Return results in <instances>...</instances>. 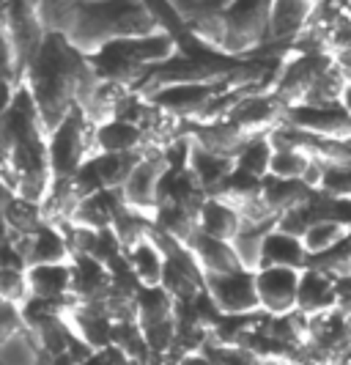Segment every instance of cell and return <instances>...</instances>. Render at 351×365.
Segmentation results:
<instances>
[{
    "label": "cell",
    "mask_w": 351,
    "mask_h": 365,
    "mask_svg": "<svg viewBox=\"0 0 351 365\" xmlns=\"http://www.w3.org/2000/svg\"><path fill=\"white\" fill-rule=\"evenodd\" d=\"M167 163L162 148H146L140 154V160L135 165V170L130 173V179L124 184V198L135 209H143L148 215H154L157 209V190L159 182L165 176Z\"/></svg>",
    "instance_id": "obj_14"
},
{
    "label": "cell",
    "mask_w": 351,
    "mask_h": 365,
    "mask_svg": "<svg viewBox=\"0 0 351 365\" xmlns=\"http://www.w3.org/2000/svg\"><path fill=\"white\" fill-rule=\"evenodd\" d=\"M69 324H72L74 335L80 341H85L93 351L112 346V335H115V322L110 313L102 305H85V302H74L69 311Z\"/></svg>",
    "instance_id": "obj_18"
},
{
    "label": "cell",
    "mask_w": 351,
    "mask_h": 365,
    "mask_svg": "<svg viewBox=\"0 0 351 365\" xmlns=\"http://www.w3.org/2000/svg\"><path fill=\"white\" fill-rule=\"evenodd\" d=\"M93 140H96V154H140L148 148L146 132L137 124L121 118L99 124L93 129Z\"/></svg>",
    "instance_id": "obj_22"
},
{
    "label": "cell",
    "mask_w": 351,
    "mask_h": 365,
    "mask_svg": "<svg viewBox=\"0 0 351 365\" xmlns=\"http://www.w3.org/2000/svg\"><path fill=\"white\" fill-rule=\"evenodd\" d=\"M127 261H130V269L135 272V277L140 280V286H162L167 256L162 245L154 239V234L127 247Z\"/></svg>",
    "instance_id": "obj_29"
},
{
    "label": "cell",
    "mask_w": 351,
    "mask_h": 365,
    "mask_svg": "<svg viewBox=\"0 0 351 365\" xmlns=\"http://www.w3.org/2000/svg\"><path fill=\"white\" fill-rule=\"evenodd\" d=\"M308 267H315L321 272L332 274V277H340V274L351 272V234L346 239H340L335 247H330L327 253L321 256H310V264Z\"/></svg>",
    "instance_id": "obj_41"
},
{
    "label": "cell",
    "mask_w": 351,
    "mask_h": 365,
    "mask_svg": "<svg viewBox=\"0 0 351 365\" xmlns=\"http://www.w3.org/2000/svg\"><path fill=\"white\" fill-rule=\"evenodd\" d=\"M3 187L28 201L44 203L56 182L50 168V129L25 86L6 96L0 118Z\"/></svg>",
    "instance_id": "obj_1"
},
{
    "label": "cell",
    "mask_w": 351,
    "mask_h": 365,
    "mask_svg": "<svg viewBox=\"0 0 351 365\" xmlns=\"http://www.w3.org/2000/svg\"><path fill=\"white\" fill-rule=\"evenodd\" d=\"M209 201V192H206L201 182L195 179V173L187 168V170H176V168H167L159 190H157V206L159 203H173V206H184L189 212H195L201 217V209Z\"/></svg>",
    "instance_id": "obj_19"
},
{
    "label": "cell",
    "mask_w": 351,
    "mask_h": 365,
    "mask_svg": "<svg viewBox=\"0 0 351 365\" xmlns=\"http://www.w3.org/2000/svg\"><path fill=\"white\" fill-rule=\"evenodd\" d=\"M83 0H36L38 19L44 25L47 34H63L69 36L77 11H80Z\"/></svg>",
    "instance_id": "obj_37"
},
{
    "label": "cell",
    "mask_w": 351,
    "mask_h": 365,
    "mask_svg": "<svg viewBox=\"0 0 351 365\" xmlns=\"http://www.w3.org/2000/svg\"><path fill=\"white\" fill-rule=\"evenodd\" d=\"M0 299L25 305L31 299V283H28V269H9L0 267Z\"/></svg>",
    "instance_id": "obj_43"
},
{
    "label": "cell",
    "mask_w": 351,
    "mask_h": 365,
    "mask_svg": "<svg viewBox=\"0 0 351 365\" xmlns=\"http://www.w3.org/2000/svg\"><path fill=\"white\" fill-rule=\"evenodd\" d=\"M112 286V272L108 264L93 256H72V297L85 305H99Z\"/></svg>",
    "instance_id": "obj_17"
},
{
    "label": "cell",
    "mask_w": 351,
    "mask_h": 365,
    "mask_svg": "<svg viewBox=\"0 0 351 365\" xmlns=\"http://www.w3.org/2000/svg\"><path fill=\"white\" fill-rule=\"evenodd\" d=\"M182 129L198 146L209 148L214 154H222V157H231V160H236L241 148L250 140V135H244L228 118H222V121H189V124H182Z\"/></svg>",
    "instance_id": "obj_16"
},
{
    "label": "cell",
    "mask_w": 351,
    "mask_h": 365,
    "mask_svg": "<svg viewBox=\"0 0 351 365\" xmlns=\"http://www.w3.org/2000/svg\"><path fill=\"white\" fill-rule=\"evenodd\" d=\"M285 124L310 132L318 138L349 140L351 138V113L343 102L332 105H294L285 110Z\"/></svg>",
    "instance_id": "obj_11"
},
{
    "label": "cell",
    "mask_w": 351,
    "mask_h": 365,
    "mask_svg": "<svg viewBox=\"0 0 351 365\" xmlns=\"http://www.w3.org/2000/svg\"><path fill=\"white\" fill-rule=\"evenodd\" d=\"M28 322H25V313H22V305H14V302H3L0 299V341H9L19 332H25Z\"/></svg>",
    "instance_id": "obj_44"
},
{
    "label": "cell",
    "mask_w": 351,
    "mask_h": 365,
    "mask_svg": "<svg viewBox=\"0 0 351 365\" xmlns=\"http://www.w3.org/2000/svg\"><path fill=\"white\" fill-rule=\"evenodd\" d=\"M96 124L80 108H74L53 132H50V168L56 179H72L80 168L96 154L93 140Z\"/></svg>",
    "instance_id": "obj_6"
},
{
    "label": "cell",
    "mask_w": 351,
    "mask_h": 365,
    "mask_svg": "<svg viewBox=\"0 0 351 365\" xmlns=\"http://www.w3.org/2000/svg\"><path fill=\"white\" fill-rule=\"evenodd\" d=\"M179 53L182 50H179L176 36L170 31H159V34H151V36L110 41L102 50L88 55V61H91V66L102 80L121 83V86L137 91L140 83L159 63H165Z\"/></svg>",
    "instance_id": "obj_4"
},
{
    "label": "cell",
    "mask_w": 351,
    "mask_h": 365,
    "mask_svg": "<svg viewBox=\"0 0 351 365\" xmlns=\"http://www.w3.org/2000/svg\"><path fill=\"white\" fill-rule=\"evenodd\" d=\"M272 6L275 0H234L222 14V55L244 58L261 53L269 44V25H272Z\"/></svg>",
    "instance_id": "obj_5"
},
{
    "label": "cell",
    "mask_w": 351,
    "mask_h": 365,
    "mask_svg": "<svg viewBox=\"0 0 351 365\" xmlns=\"http://www.w3.org/2000/svg\"><path fill=\"white\" fill-rule=\"evenodd\" d=\"M130 91H135V88H127V86H121V83H110V80H102L99 88H96L93 96L88 99V105L80 110L88 115L91 124L99 127V124L115 118V110H118V105L124 102V96Z\"/></svg>",
    "instance_id": "obj_34"
},
{
    "label": "cell",
    "mask_w": 351,
    "mask_h": 365,
    "mask_svg": "<svg viewBox=\"0 0 351 365\" xmlns=\"http://www.w3.org/2000/svg\"><path fill=\"white\" fill-rule=\"evenodd\" d=\"M315 3L310 0H275L272 6V25H269V44H294V38L308 28Z\"/></svg>",
    "instance_id": "obj_20"
},
{
    "label": "cell",
    "mask_w": 351,
    "mask_h": 365,
    "mask_svg": "<svg viewBox=\"0 0 351 365\" xmlns=\"http://www.w3.org/2000/svg\"><path fill=\"white\" fill-rule=\"evenodd\" d=\"M85 66L88 55L80 53L63 34H47L33 55L22 86L31 91L50 132L77 108V88Z\"/></svg>",
    "instance_id": "obj_2"
},
{
    "label": "cell",
    "mask_w": 351,
    "mask_h": 365,
    "mask_svg": "<svg viewBox=\"0 0 351 365\" xmlns=\"http://www.w3.org/2000/svg\"><path fill=\"white\" fill-rule=\"evenodd\" d=\"M241 212L234 203L222 201V198H209L201 209V217H198V228L214 239H225V242H234L241 231Z\"/></svg>",
    "instance_id": "obj_31"
},
{
    "label": "cell",
    "mask_w": 351,
    "mask_h": 365,
    "mask_svg": "<svg viewBox=\"0 0 351 365\" xmlns=\"http://www.w3.org/2000/svg\"><path fill=\"white\" fill-rule=\"evenodd\" d=\"M189 170L195 173V179L201 182L209 198H214L222 190V184L228 182V176L236 170V160L231 157H222V154H214L209 148L198 146L192 140V157H189Z\"/></svg>",
    "instance_id": "obj_28"
},
{
    "label": "cell",
    "mask_w": 351,
    "mask_h": 365,
    "mask_svg": "<svg viewBox=\"0 0 351 365\" xmlns=\"http://www.w3.org/2000/svg\"><path fill=\"white\" fill-rule=\"evenodd\" d=\"M167 31L148 0H93L80 3L69 41L80 53L93 55L110 41L140 38Z\"/></svg>",
    "instance_id": "obj_3"
},
{
    "label": "cell",
    "mask_w": 351,
    "mask_h": 365,
    "mask_svg": "<svg viewBox=\"0 0 351 365\" xmlns=\"http://www.w3.org/2000/svg\"><path fill=\"white\" fill-rule=\"evenodd\" d=\"M321 182L318 190L330 192L335 198H351V160L343 163H321Z\"/></svg>",
    "instance_id": "obj_42"
},
{
    "label": "cell",
    "mask_w": 351,
    "mask_h": 365,
    "mask_svg": "<svg viewBox=\"0 0 351 365\" xmlns=\"http://www.w3.org/2000/svg\"><path fill=\"white\" fill-rule=\"evenodd\" d=\"M184 245L195 253V258L204 267L206 274H222V272H234V269H244L239 256H236V250H234V242L209 237V234H204L198 228Z\"/></svg>",
    "instance_id": "obj_23"
},
{
    "label": "cell",
    "mask_w": 351,
    "mask_h": 365,
    "mask_svg": "<svg viewBox=\"0 0 351 365\" xmlns=\"http://www.w3.org/2000/svg\"><path fill=\"white\" fill-rule=\"evenodd\" d=\"M6 239L17 245L19 253L28 261V267L72 261V245H69V239L63 234V228L56 225V222H44L36 234H31V237H11V234H6Z\"/></svg>",
    "instance_id": "obj_15"
},
{
    "label": "cell",
    "mask_w": 351,
    "mask_h": 365,
    "mask_svg": "<svg viewBox=\"0 0 351 365\" xmlns=\"http://www.w3.org/2000/svg\"><path fill=\"white\" fill-rule=\"evenodd\" d=\"M335 299H337L340 311L351 313V272L335 277Z\"/></svg>",
    "instance_id": "obj_45"
},
{
    "label": "cell",
    "mask_w": 351,
    "mask_h": 365,
    "mask_svg": "<svg viewBox=\"0 0 351 365\" xmlns=\"http://www.w3.org/2000/svg\"><path fill=\"white\" fill-rule=\"evenodd\" d=\"M299 280L302 272L291 267H261L256 272L261 311L269 316L294 313L299 302Z\"/></svg>",
    "instance_id": "obj_12"
},
{
    "label": "cell",
    "mask_w": 351,
    "mask_h": 365,
    "mask_svg": "<svg viewBox=\"0 0 351 365\" xmlns=\"http://www.w3.org/2000/svg\"><path fill=\"white\" fill-rule=\"evenodd\" d=\"M337 308V299H335V277L315 267L302 269V280H299V302H296V311L308 319L321 316L327 311Z\"/></svg>",
    "instance_id": "obj_21"
},
{
    "label": "cell",
    "mask_w": 351,
    "mask_h": 365,
    "mask_svg": "<svg viewBox=\"0 0 351 365\" xmlns=\"http://www.w3.org/2000/svg\"><path fill=\"white\" fill-rule=\"evenodd\" d=\"M349 234L351 228H346L343 222H337V220H321V222H315L313 228H308V234L302 237V242H305V247H308L310 256H321V253H327L330 247H335L340 239H346Z\"/></svg>",
    "instance_id": "obj_40"
},
{
    "label": "cell",
    "mask_w": 351,
    "mask_h": 365,
    "mask_svg": "<svg viewBox=\"0 0 351 365\" xmlns=\"http://www.w3.org/2000/svg\"><path fill=\"white\" fill-rule=\"evenodd\" d=\"M83 3H93V0H83Z\"/></svg>",
    "instance_id": "obj_49"
},
{
    "label": "cell",
    "mask_w": 351,
    "mask_h": 365,
    "mask_svg": "<svg viewBox=\"0 0 351 365\" xmlns=\"http://www.w3.org/2000/svg\"><path fill=\"white\" fill-rule=\"evenodd\" d=\"M3 222H6V234L11 237H31L47 222L44 217V206L36 201H28L17 192L3 187Z\"/></svg>",
    "instance_id": "obj_26"
},
{
    "label": "cell",
    "mask_w": 351,
    "mask_h": 365,
    "mask_svg": "<svg viewBox=\"0 0 351 365\" xmlns=\"http://www.w3.org/2000/svg\"><path fill=\"white\" fill-rule=\"evenodd\" d=\"M154 228L170 239L187 242V239L198 231V215L184 209V206L159 203V206L154 209Z\"/></svg>",
    "instance_id": "obj_33"
},
{
    "label": "cell",
    "mask_w": 351,
    "mask_h": 365,
    "mask_svg": "<svg viewBox=\"0 0 351 365\" xmlns=\"http://www.w3.org/2000/svg\"><path fill=\"white\" fill-rule=\"evenodd\" d=\"M313 195V187L302 179H280V176H266L263 179V203L266 209L275 215V217H283L285 212H291L296 206L308 201Z\"/></svg>",
    "instance_id": "obj_30"
},
{
    "label": "cell",
    "mask_w": 351,
    "mask_h": 365,
    "mask_svg": "<svg viewBox=\"0 0 351 365\" xmlns=\"http://www.w3.org/2000/svg\"><path fill=\"white\" fill-rule=\"evenodd\" d=\"M285 105L278 99L275 91H258L244 96L236 108L231 110L228 121L236 124V127L256 138V135H269L275 127H280L285 121Z\"/></svg>",
    "instance_id": "obj_13"
},
{
    "label": "cell",
    "mask_w": 351,
    "mask_h": 365,
    "mask_svg": "<svg viewBox=\"0 0 351 365\" xmlns=\"http://www.w3.org/2000/svg\"><path fill=\"white\" fill-rule=\"evenodd\" d=\"M31 297L36 299H74L72 297V261L66 264H38L28 267Z\"/></svg>",
    "instance_id": "obj_27"
},
{
    "label": "cell",
    "mask_w": 351,
    "mask_h": 365,
    "mask_svg": "<svg viewBox=\"0 0 351 365\" xmlns=\"http://www.w3.org/2000/svg\"><path fill=\"white\" fill-rule=\"evenodd\" d=\"M228 88H239V86H234L231 72L214 77V80L173 83V86H165V88H157L154 93H148V99L159 110H165L170 118L189 124V121H201V115L209 110V105Z\"/></svg>",
    "instance_id": "obj_7"
},
{
    "label": "cell",
    "mask_w": 351,
    "mask_h": 365,
    "mask_svg": "<svg viewBox=\"0 0 351 365\" xmlns=\"http://www.w3.org/2000/svg\"><path fill=\"white\" fill-rule=\"evenodd\" d=\"M272 157H275V146L269 140V135H256L247 140V146L241 148V154L236 157V168L266 179L269 168H272Z\"/></svg>",
    "instance_id": "obj_38"
},
{
    "label": "cell",
    "mask_w": 351,
    "mask_h": 365,
    "mask_svg": "<svg viewBox=\"0 0 351 365\" xmlns=\"http://www.w3.org/2000/svg\"><path fill=\"white\" fill-rule=\"evenodd\" d=\"M343 105H346L351 113V83H349V88H346V93H343Z\"/></svg>",
    "instance_id": "obj_47"
},
{
    "label": "cell",
    "mask_w": 351,
    "mask_h": 365,
    "mask_svg": "<svg viewBox=\"0 0 351 365\" xmlns=\"http://www.w3.org/2000/svg\"><path fill=\"white\" fill-rule=\"evenodd\" d=\"M310 3H321V0H310Z\"/></svg>",
    "instance_id": "obj_48"
},
{
    "label": "cell",
    "mask_w": 351,
    "mask_h": 365,
    "mask_svg": "<svg viewBox=\"0 0 351 365\" xmlns=\"http://www.w3.org/2000/svg\"><path fill=\"white\" fill-rule=\"evenodd\" d=\"M310 253L305 247L302 237L285 234V231H269L263 239V250H261V267H291V269H308ZM258 267V269H261Z\"/></svg>",
    "instance_id": "obj_24"
},
{
    "label": "cell",
    "mask_w": 351,
    "mask_h": 365,
    "mask_svg": "<svg viewBox=\"0 0 351 365\" xmlns=\"http://www.w3.org/2000/svg\"><path fill=\"white\" fill-rule=\"evenodd\" d=\"M112 231H115V237L121 239L124 247H132V245H137V242H143V239L154 234V215H148L143 209H135V206L127 203L118 212L115 222H112Z\"/></svg>",
    "instance_id": "obj_36"
},
{
    "label": "cell",
    "mask_w": 351,
    "mask_h": 365,
    "mask_svg": "<svg viewBox=\"0 0 351 365\" xmlns=\"http://www.w3.org/2000/svg\"><path fill=\"white\" fill-rule=\"evenodd\" d=\"M124 206H127L124 190H99L80 203L72 222L91 228V231H105V228H112V222Z\"/></svg>",
    "instance_id": "obj_25"
},
{
    "label": "cell",
    "mask_w": 351,
    "mask_h": 365,
    "mask_svg": "<svg viewBox=\"0 0 351 365\" xmlns=\"http://www.w3.org/2000/svg\"><path fill=\"white\" fill-rule=\"evenodd\" d=\"M165 3L189 31V36L201 41L204 50L222 53V38H225L222 14L234 0H165Z\"/></svg>",
    "instance_id": "obj_9"
},
{
    "label": "cell",
    "mask_w": 351,
    "mask_h": 365,
    "mask_svg": "<svg viewBox=\"0 0 351 365\" xmlns=\"http://www.w3.org/2000/svg\"><path fill=\"white\" fill-rule=\"evenodd\" d=\"M261 195H263V179H261V176H253V173H247V170H241V168H236V170L228 176V182L222 184V190L214 195V198H222V201L234 203V206L241 212L244 206L261 201Z\"/></svg>",
    "instance_id": "obj_35"
},
{
    "label": "cell",
    "mask_w": 351,
    "mask_h": 365,
    "mask_svg": "<svg viewBox=\"0 0 351 365\" xmlns=\"http://www.w3.org/2000/svg\"><path fill=\"white\" fill-rule=\"evenodd\" d=\"M176 365H214V363L206 357L204 351H189V354H184Z\"/></svg>",
    "instance_id": "obj_46"
},
{
    "label": "cell",
    "mask_w": 351,
    "mask_h": 365,
    "mask_svg": "<svg viewBox=\"0 0 351 365\" xmlns=\"http://www.w3.org/2000/svg\"><path fill=\"white\" fill-rule=\"evenodd\" d=\"M167 319H176V299L165 286H143L137 294V324L151 327Z\"/></svg>",
    "instance_id": "obj_32"
},
{
    "label": "cell",
    "mask_w": 351,
    "mask_h": 365,
    "mask_svg": "<svg viewBox=\"0 0 351 365\" xmlns=\"http://www.w3.org/2000/svg\"><path fill=\"white\" fill-rule=\"evenodd\" d=\"M335 66V55L330 53H288L283 58L275 88L278 99L285 108L302 105L305 93L313 88V83Z\"/></svg>",
    "instance_id": "obj_8"
},
{
    "label": "cell",
    "mask_w": 351,
    "mask_h": 365,
    "mask_svg": "<svg viewBox=\"0 0 351 365\" xmlns=\"http://www.w3.org/2000/svg\"><path fill=\"white\" fill-rule=\"evenodd\" d=\"M313 163L315 157H310L302 148H280V151H275V157H272L269 173L280 176V179H302V182H308V173H310Z\"/></svg>",
    "instance_id": "obj_39"
},
{
    "label": "cell",
    "mask_w": 351,
    "mask_h": 365,
    "mask_svg": "<svg viewBox=\"0 0 351 365\" xmlns=\"http://www.w3.org/2000/svg\"><path fill=\"white\" fill-rule=\"evenodd\" d=\"M206 292L217 302L222 316H253V313H261L256 272L253 269L206 274Z\"/></svg>",
    "instance_id": "obj_10"
}]
</instances>
